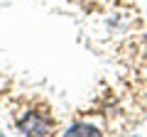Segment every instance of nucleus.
I'll list each match as a JSON object with an SVG mask.
<instances>
[{
    "instance_id": "1",
    "label": "nucleus",
    "mask_w": 147,
    "mask_h": 137,
    "mask_svg": "<svg viewBox=\"0 0 147 137\" xmlns=\"http://www.w3.org/2000/svg\"><path fill=\"white\" fill-rule=\"evenodd\" d=\"M17 130L22 135H49L52 132V118L39 110H30L25 118L17 120Z\"/></svg>"
},
{
    "instance_id": "2",
    "label": "nucleus",
    "mask_w": 147,
    "mask_h": 137,
    "mask_svg": "<svg viewBox=\"0 0 147 137\" xmlns=\"http://www.w3.org/2000/svg\"><path fill=\"white\" fill-rule=\"evenodd\" d=\"M66 135H100V130L93 125H86V122H76L66 130Z\"/></svg>"
}]
</instances>
